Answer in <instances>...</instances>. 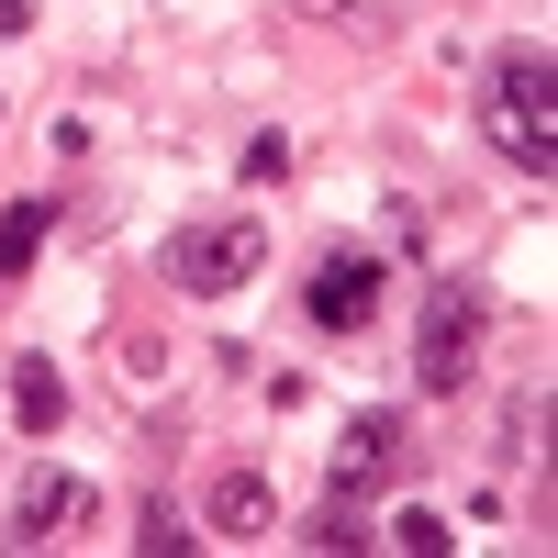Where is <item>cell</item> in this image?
<instances>
[{
  "instance_id": "cell-10",
  "label": "cell",
  "mask_w": 558,
  "mask_h": 558,
  "mask_svg": "<svg viewBox=\"0 0 558 558\" xmlns=\"http://www.w3.org/2000/svg\"><path fill=\"white\" fill-rule=\"evenodd\" d=\"M302 547H324V558H347V547H380V536H368V514H347V502H324V514L302 525Z\"/></svg>"
},
{
  "instance_id": "cell-6",
  "label": "cell",
  "mask_w": 558,
  "mask_h": 558,
  "mask_svg": "<svg viewBox=\"0 0 558 558\" xmlns=\"http://www.w3.org/2000/svg\"><path fill=\"white\" fill-rule=\"evenodd\" d=\"M68 502H78V481L57 470V458H45V470H23V492H12V536H0V547H45Z\"/></svg>"
},
{
  "instance_id": "cell-12",
  "label": "cell",
  "mask_w": 558,
  "mask_h": 558,
  "mask_svg": "<svg viewBox=\"0 0 558 558\" xmlns=\"http://www.w3.org/2000/svg\"><path fill=\"white\" fill-rule=\"evenodd\" d=\"M380 547H413V558H447V514H425V502H413V514L380 536Z\"/></svg>"
},
{
  "instance_id": "cell-11",
  "label": "cell",
  "mask_w": 558,
  "mask_h": 558,
  "mask_svg": "<svg viewBox=\"0 0 558 558\" xmlns=\"http://www.w3.org/2000/svg\"><path fill=\"white\" fill-rule=\"evenodd\" d=\"M134 547H146V558H179V547H202V536L179 525V502H146V514H134Z\"/></svg>"
},
{
  "instance_id": "cell-5",
  "label": "cell",
  "mask_w": 558,
  "mask_h": 558,
  "mask_svg": "<svg viewBox=\"0 0 558 558\" xmlns=\"http://www.w3.org/2000/svg\"><path fill=\"white\" fill-rule=\"evenodd\" d=\"M391 470H402V413H357L336 436V492H380Z\"/></svg>"
},
{
  "instance_id": "cell-1",
  "label": "cell",
  "mask_w": 558,
  "mask_h": 558,
  "mask_svg": "<svg viewBox=\"0 0 558 558\" xmlns=\"http://www.w3.org/2000/svg\"><path fill=\"white\" fill-rule=\"evenodd\" d=\"M481 123H492V146L514 157L525 179H558V57H547V45H502V57H492Z\"/></svg>"
},
{
  "instance_id": "cell-8",
  "label": "cell",
  "mask_w": 558,
  "mask_h": 558,
  "mask_svg": "<svg viewBox=\"0 0 558 558\" xmlns=\"http://www.w3.org/2000/svg\"><path fill=\"white\" fill-rule=\"evenodd\" d=\"M12 413H23V436H57V425H68V380H57V357H12Z\"/></svg>"
},
{
  "instance_id": "cell-9",
  "label": "cell",
  "mask_w": 558,
  "mask_h": 558,
  "mask_svg": "<svg viewBox=\"0 0 558 558\" xmlns=\"http://www.w3.org/2000/svg\"><path fill=\"white\" fill-rule=\"evenodd\" d=\"M45 223H57V202H12V213H0V291H12V279H34V246H45Z\"/></svg>"
},
{
  "instance_id": "cell-2",
  "label": "cell",
  "mask_w": 558,
  "mask_h": 558,
  "mask_svg": "<svg viewBox=\"0 0 558 558\" xmlns=\"http://www.w3.org/2000/svg\"><path fill=\"white\" fill-rule=\"evenodd\" d=\"M268 268V223L257 213H213V223H179L157 279L168 291H191V302H223V291H246V279Z\"/></svg>"
},
{
  "instance_id": "cell-4",
  "label": "cell",
  "mask_w": 558,
  "mask_h": 558,
  "mask_svg": "<svg viewBox=\"0 0 558 558\" xmlns=\"http://www.w3.org/2000/svg\"><path fill=\"white\" fill-rule=\"evenodd\" d=\"M302 302H313L324 336H368V313H380V257H368V246H324Z\"/></svg>"
},
{
  "instance_id": "cell-7",
  "label": "cell",
  "mask_w": 558,
  "mask_h": 558,
  "mask_svg": "<svg viewBox=\"0 0 558 558\" xmlns=\"http://www.w3.org/2000/svg\"><path fill=\"white\" fill-rule=\"evenodd\" d=\"M202 514H213V536H268V514H279V492H268V470H223Z\"/></svg>"
},
{
  "instance_id": "cell-3",
  "label": "cell",
  "mask_w": 558,
  "mask_h": 558,
  "mask_svg": "<svg viewBox=\"0 0 558 558\" xmlns=\"http://www.w3.org/2000/svg\"><path fill=\"white\" fill-rule=\"evenodd\" d=\"M481 324H492V291H481L470 268H436V291H425V347H413V380H425L436 402L481 380Z\"/></svg>"
}]
</instances>
